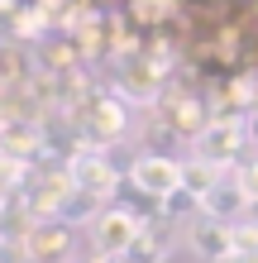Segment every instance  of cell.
<instances>
[{
    "mask_svg": "<svg viewBox=\"0 0 258 263\" xmlns=\"http://www.w3.org/2000/svg\"><path fill=\"white\" fill-rule=\"evenodd\" d=\"M249 144V134H244V120H220V115H210V125L201 134H191V153H201V158L210 163H220L225 173H234L239 163H249V158H239Z\"/></svg>",
    "mask_w": 258,
    "mask_h": 263,
    "instance_id": "6da1fadb",
    "label": "cell"
},
{
    "mask_svg": "<svg viewBox=\"0 0 258 263\" xmlns=\"http://www.w3.org/2000/svg\"><path fill=\"white\" fill-rule=\"evenodd\" d=\"M139 215L129 206H105L96 220H91V254L96 258H125L129 244L139 239Z\"/></svg>",
    "mask_w": 258,
    "mask_h": 263,
    "instance_id": "7a4b0ae2",
    "label": "cell"
},
{
    "mask_svg": "<svg viewBox=\"0 0 258 263\" xmlns=\"http://www.w3.org/2000/svg\"><path fill=\"white\" fill-rule=\"evenodd\" d=\"M0 148L14 153V158H24V163H34L43 153V129L38 125H14V120H10V125L0 129Z\"/></svg>",
    "mask_w": 258,
    "mask_h": 263,
    "instance_id": "4fadbf2b",
    "label": "cell"
},
{
    "mask_svg": "<svg viewBox=\"0 0 258 263\" xmlns=\"http://www.w3.org/2000/svg\"><path fill=\"white\" fill-rule=\"evenodd\" d=\"M244 134H249V144H258V110L244 120Z\"/></svg>",
    "mask_w": 258,
    "mask_h": 263,
    "instance_id": "d6986e66",
    "label": "cell"
},
{
    "mask_svg": "<svg viewBox=\"0 0 258 263\" xmlns=\"http://www.w3.org/2000/svg\"><path fill=\"white\" fill-rule=\"evenodd\" d=\"M105 211V196H91V192H72L67 196V206H63V220L67 225H86L91 230V220Z\"/></svg>",
    "mask_w": 258,
    "mask_h": 263,
    "instance_id": "5bb4252c",
    "label": "cell"
},
{
    "mask_svg": "<svg viewBox=\"0 0 258 263\" xmlns=\"http://www.w3.org/2000/svg\"><path fill=\"white\" fill-rule=\"evenodd\" d=\"M168 125H172V134H201L210 125V110L196 96H172L168 101Z\"/></svg>",
    "mask_w": 258,
    "mask_h": 263,
    "instance_id": "7c38bea8",
    "label": "cell"
},
{
    "mask_svg": "<svg viewBox=\"0 0 258 263\" xmlns=\"http://www.w3.org/2000/svg\"><path fill=\"white\" fill-rule=\"evenodd\" d=\"M129 187L148 201H168L182 187V158H172V153H144V158H134Z\"/></svg>",
    "mask_w": 258,
    "mask_h": 263,
    "instance_id": "277c9868",
    "label": "cell"
},
{
    "mask_svg": "<svg viewBox=\"0 0 258 263\" xmlns=\"http://www.w3.org/2000/svg\"><path fill=\"white\" fill-rule=\"evenodd\" d=\"M163 72H168V67H158L148 53H134V63H125V72H120V96L139 101V105L158 101L163 96Z\"/></svg>",
    "mask_w": 258,
    "mask_h": 263,
    "instance_id": "ba28073f",
    "label": "cell"
},
{
    "mask_svg": "<svg viewBox=\"0 0 258 263\" xmlns=\"http://www.w3.org/2000/svg\"><path fill=\"white\" fill-rule=\"evenodd\" d=\"M10 125V110H5V101H0V129H5Z\"/></svg>",
    "mask_w": 258,
    "mask_h": 263,
    "instance_id": "ffe728a7",
    "label": "cell"
},
{
    "mask_svg": "<svg viewBox=\"0 0 258 263\" xmlns=\"http://www.w3.org/2000/svg\"><path fill=\"white\" fill-rule=\"evenodd\" d=\"M14 5H19V0H0V14H10Z\"/></svg>",
    "mask_w": 258,
    "mask_h": 263,
    "instance_id": "44dd1931",
    "label": "cell"
},
{
    "mask_svg": "<svg viewBox=\"0 0 258 263\" xmlns=\"http://www.w3.org/2000/svg\"><path fill=\"white\" fill-rule=\"evenodd\" d=\"M225 182V167L220 163H210V158H201V153H191V158H182V187L187 192H196V196H210Z\"/></svg>",
    "mask_w": 258,
    "mask_h": 263,
    "instance_id": "8fae6325",
    "label": "cell"
},
{
    "mask_svg": "<svg viewBox=\"0 0 258 263\" xmlns=\"http://www.w3.org/2000/svg\"><path fill=\"white\" fill-rule=\"evenodd\" d=\"M249 220H253V225H258V206H249Z\"/></svg>",
    "mask_w": 258,
    "mask_h": 263,
    "instance_id": "603a6c76",
    "label": "cell"
},
{
    "mask_svg": "<svg viewBox=\"0 0 258 263\" xmlns=\"http://www.w3.org/2000/svg\"><path fill=\"white\" fill-rule=\"evenodd\" d=\"M67 177H72V187H77V192L105 196V201H110V196H115V187H120L115 163L105 158V148H96V144L72 148V158H67Z\"/></svg>",
    "mask_w": 258,
    "mask_h": 263,
    "instance_id": "3957f363",
    "label": "cell"
},
{
    "mask_svg": "<svg viewBox=\"0 0 258 263\" xmlns=\"http://www.w3.org/2000/svg\"><path fill=\"white\" fill-rule=\"evenodd\" d=\"M187 244H191V254L206 258V263H230L234 258V225H225V220L201 211L187 225Z\"/></svg>",
    "mask_w": 258,
    "mask_h": 263,
    "instance_id": "52a82bcc",
    "label": "cell"
},
{
    "mask_svg": "<svg viewBox=\"0 0 258 263\" xmlns=\"http://www.w3.org/2000/svg\"><path fill=\"white\" fill-rule=\"evenodd\" d=\"M96 263H129V258H96Z\"/></svg>",
    "mask_w": 258,
    "mask_h": 263,
    "instance_id": "7402d4cb",
    "label": "cell"
},
{
    "mask_svg": "<svg viewBox=\"0 0 258 263\" xmlns=\"http://www.w3.org/2000/svg\"><path fill=\"white\" fill-rule=\"evenodd\" d=\"M172 10H177V0H129L134 24H163V20H172Z\"/></svg>",
    "mask_w": 258,
    "mask_h": 263,
    "instance_id": "e0dca14e",
    "label": "cell"
},
{
    "mask_svg": "<svg viewBox=\"0 0 258 263\" xmlns=\"http://www.w3.org/2000/svg\"><path fill=\"white\" fill-rule=\"evenodd\" d=\"M196 215H201V196L196 192H187V187H177L168 201H163V220H196Z\"/></svg>",
    "mask_w": 258,
    "mask_h": 263,
    "instance_id": "2e32d148",
    "label": "cell"
},
{
    "mask_svg": "<svg viewBox=\"0 0 258 263\" xmlns=\"http://www.w3.org/2000/svg\"><path fill=\"white\" fill-rule=\"evenodd\" d=\"M5 206H10V201H5V196H0V215H5Z\"/></svg>",
    "mask_w": 258,
    "mask_h": 263,
    "instance_id": "cb8c5ba5",
    "label": "cell"
},
{
    "mask_svg": "<svg viewBox=\"0 0 258 263\" xmlns=\"http://www.w3.org/2000/svg\"><path fill=\"white\" fill-rule=\"evenodd\" d=\"M234 177H239V187H244V196H249V206H258V158H249V163H239V167H234Z\"/></svg>",
    "mask_w": 258,
    "mask_h": 263,
    "instance_id": "ac0fdd59",
    "label": "cell"
},
{
    "mask_svg": "<svg viewBox=\"0 0 258 263\" xmlns=\"http://www.w3.org/2000/svg\"><path fill=\"white\" fill-rule=\"evenodd\" d=\"M24 244H29V263H67L72 244H77V225H67L63 215L34 220V230H29Z\"/></svg>",
    "mask_w": 258,
    "mask_h": 263,
    "instance_id": "8992f818",
    "label": "cell"
},
{
    "mask_svg": "<svg viewBox=\"0 0 258 263\" xmlns=\"http://www.w3.org/2000/svg\"><path fill=\"white\" fill-rule=\"evenodd\" d=\"M129 129V115H125V101L120 96H96L86 105V120H82V134H86V144H96V148H110L120 144Z\"/></svg>",
    "mask_w": 258,
    "mask_h": 263,
    "instance_id": "5b68a950",
    "label": "cell"
},
{
    "mask_svg": "<svg viewBox=\"0 0 258 263\" xmlns=\"http://www.w3.org/2000/svg\"><path fill=\"white\" fill-rule=\"evenodd\" d=\"M168 225H172V220H163V215H158V220H144V225H139V239L129 244L125 258H129V263H168V254H172Z\"/></svg>",
    "mask_w": 258,
    "mask_h": 263,
    "instance_id": "9c48e42d",
    "label": "cell"
},
{
    "mask_svg": "<svg viewBox=\"0 0 258 263\" xmlns=\"http://www.w3.org/2000/svg\"><path fill=\"white\" fill-rule=\"evenodd\" d=\"M201 211L225 220V225H239L249 215V196H244V187H239V177H225L210 196H201Z\"/></svg>",
    "mask_w": 258,
    "mask_h": 263,
    "instance_id": "30bf717a",
    "label": "cell"
},
{
    "mask_svg": "<svg viewBox=\"0 0 258 263\" xmlns=\"http://www.w3.org/2000/svg\"><path fill=\"white\" fill-rule=\"evenodd\" d=\"M24 182H29V163L24 158H14V153H5V148H0V196H14V192H19L24 187Z\"/></svg>",
    "mask_w": 258,
    "mask_h": 263,
    "instance_id": "9a60e30c",
    "label": "cell"
}]
</instances>
